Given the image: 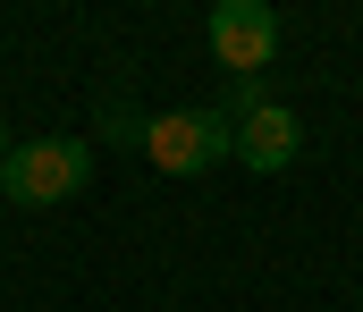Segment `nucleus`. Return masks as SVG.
Wrapping results in <instances>:
<instances>
[{
    "mask_svg": "<svg viewBox=\"0 0 363 312\" xmlns=\"http://www.w3.org/2000/svg\"><path fill=\"white\" fill-rule=\"evenodd\" d=\"M85 178H93V144L85 135H26V144H9V161H0V195L17 211L77 203Z\"/></svg>",
    "mask_w": 363,
    "mask_h": 312,
    "instance_id": "obj_1",
    "label": "nucleus"
},
{
    "mask_svg": "<svg viewBox=\"0 0 363 312\" xmlns=\"http://www.w3.org/2000/svg\"><path fill=\"white\" fill-rule=\"evenodd\" d=\"M228 144H237V127L220 110H161V118H144V161L161 178H203L211 161H228Z\"/></svg>",
    "mask_w": 363,
    "mask_h": 312,
    "instance_id": "obj_2",
    "label": "nucleus"
},
{
    "mask_svg": "<svg viewBox=\"0 0 363 312\" xmlns=\"http://www.w3.org/2000/svg\"><path fill=\"white\" fill-rule=\"evenodd\" d=\"M203 34H211V59L228 76H271V59H279V8L271 0H220L203 17Z\"/></svg>",
    "mask_w": 363,
    "mask_h": 312,
    "instance_id": "obj_3",
    "label": "nucleus"
},
{
    "mask_svg": "<svg viewBox=\"0 0 363 312\" xmlns=\"http://www.w3.org/2000/svg\"><path fill=\"white\" fill-rule=\"evenodd\" d=\"M304 152V118L287 102H271V110H254V118H237V144H228V161H245V169H262V178H279L287 161Z\"/></svg>",
    "mask_w": 363,
    "mask_h": 312,
    "instance_id": "obj_4",
    "label": "nucleus"
},
{
    "mask_svg": "<svg viewBox=\"0 0 363 312\" xmlns=\"http://www.w3.org/2000/svg\"><path fill=\"white\" fill-rule=\"evenodd\" d=\"M228 127L237 118H254V110H271V76H228V102H211Z\"/></svg>",
    "mask_w": 363,
    "mask_h": 312,
    "instance_id": "obj_5",
    "label": "nucleus"
},
{
    "mask_svg": "<svg viewBox=\"0 0 363 312\" xmlns=\"http://www.w3.org/2000/svg\"><path fill=\"white\" fill-rule=\"evenodd\" d=\"M93 135H101V144H127V152H144V118H135L127 102H110V110H101V118H93Z\"/></svg>",
    "mask_w": 363,
    "mask_h": 312,
    "instance_id": "obj_6",
    "label": "nucleus"
},
{
    "mask_svg": "<svg viewBox=\"0 0 363 312\" xmlns=\"http://www.w3.org/2000/svg\"><path fill=\"white\" fill-rule=\"evenodd\" d=\"M0 161H9V127H0Z\"/></svg>",
    "mask_w": 363,
    "mask_h": 312,
    "instance_id": "obj_7",
    "label": "nucleus"
}]
</instances>
